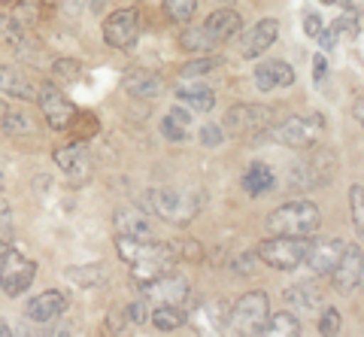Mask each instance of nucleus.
Returning a JSON list of instances; mask_svg holds the SVG:
<instances>
[{
    "instance_id": "obj_1",
    "label": "nucleus",
    "mask_w": 364,
    "mask_h": 337,
    "mask_svg": "<svg viewBox=\"0 0 364 337\" xmlns=\"http://www.w3.org/2000/svg\"><path fill=\"white\" fill-rule=\"evenodd\" d=\"M264 228L282 237H313L322 228V213L313 200H291L282 204L264 219Z\"/></svg>"
},
{
    "instance_id": "obj_2",
    "label": "nucleus",
    "mask_w": 364,
    "mask_h": 337,
    "mask_svg": "<svg viewBox=\"0 0 364 337\" xmlns=\"http://www.w3.org/2000/svg\"><path fill=\"white\" fill-rule=\"evenodd\" d=\"M322 131H325V119L318 116V112H310V116H289L277 128L270 125L267 128V137H273V140L282 143V146H289V149L306 152V149H313V146L318 143Z\"/></svg>"
},
{
    "instance_id": "obj_3",
    "label": "nucleus",
    "mask_w": 364,
    "mask_h": 337,
    "mask_svg": "<svg viewBox=\"0 0 364 337\" xmlns=\"http://www.w3.org/2000/svg\"><path fill=\"white\" fill-rule=\"evenodd\" d=\"M306 250H310V237H282V234H270L267 240L255 246V255L264 264L277 267V271H294L304 264Z\"/></svg>"
},
{
    "instance_id": "obj_4",
    "label": "nucleus",
    "mask_w": 364,
    "mask_h": 337,
    "mask_svg": "<svg viewBox=\"0 0 364 337\" xmlns=\"http://www.w3.org/2000/svg\"><path fill=\"white\" fill-rule=\"evenodd\" d=\"M270 316V298L267 291H249V295H243L237 304L228 310V325H231V331L237 334H261L264 331V322Z\"/></svg>"
},
{
    "instance_id": "obj_5",
    "label": "nucleus",
    "mask_w": 364,
    "mask_h": 337,
    "mask_svg": "<svg viewBox=\"0 0 364 337\" xmlns=\"http://www.w3.org/2000/svg\"><path fill=\"white\" fill-rule=\"evenodd\" d=\"M277 109H270L264 104H237L225 112V128L234 137H246V134H261L273 125Z\"/></svg>"
},
{
    "instance_id": "obj_6",
    "label": "nucleus",
    "mask_w": 364,
    "mask_h": 337,
    "mask_svg": "<svg viewBox=\"0 0 364 337\" xmlns=\"http://www.w3.org/2000/svg\"><path fill=\"white\" fill-rule=\"evenodd\" d=\"M291 186L294 188H316V186H328L337 173V155L331 149H318L313 152V159L298 161L291 167Z\"/></svg>"
},
{
    "instance_id": "obj_7",
    "label": "nucleus",
    "mask_w": 364,
    "mask_h": 337,
    "mask_svg": "<svg viewBox=\"0 0 364 337\" xmlns=\"http://www.w3.org/2000/svg\"><path fill=\"white\" fill-rule=\"evenodd\" d=\"M33 274H37V264L9 246V252L4 255V262H0V289L16 298L33 283Z\"/></svg>"
},
{
    "instance_id": "obj_8",
    "label": "nucleus",
    "mask_w": 364,
    "mask_h": 337,
    "mask_svg": "<svg viewBox=\"0 0 364 337\" xmlns=\"http://www.w3.org/2000/svg\"><path fill=\"white\" fill-rule=\"evenodd\" d=\"M37 97H40V109H43L46 122H49V128L52 131H70L73 119H76V107L61 95V88L46 82V85H40Z\"/></svg>"
},
{
    "instance_id": "obj_9",
    "label": "nucleus",
    "mask_w": 364,
    "mask_h": 337,
    "mask_svg": "<svg viewBox=\"0 0 364 337\" xmlns=\"http://www.w3.org/2000/svg\"><path fill=\"white\" fill-rule=\"evenodd\" d=\"M146 198H149V207L158 219L173 222V225H186L198 210L191 200H186V195L173 192V188H155V192H149Z\"/></svg>"
},
{
    "instance_id": "obj_10",
    "label": "nucleus",
    "mask_w": 364,
    "mask_h": 337,
    "mask_svg": "<svg viewBox=\"0 0 364 337\" xmlns=\"http://www.w3.org/2000/svg\"><path fill=\"white\" fill-rule=\"evenodd\" d=\"M140 37V13L136 9H119L104 21V40L112 49H128Z\"/></svg>"
},
{
    "instance_id": "obj_11",
    "label": "nucleus",
    "mask_w": 364,
    "mask_h": 337,
    "mask_svg": "<svg viewBox=\"0 0 364 337\" xmlns=\"http://www.w3.org/2000/svg\"><path fill=\"white\" fill-rule=\"evenodd\" d=\"M334 279V286L340 291H355L361 286V279H364V258H361V246L358 243H346V250L343 255H340V262L331 274H328Z\"/></svg>"
},
{
    "instance_id": "obj_12",
    "label": "nucleus",
    "mask_w": 364,
    "mask_h": 337,
    "mask_svg": "<svg viewBox=\"0 0 364 337\" xmlns=\"http://www.w3.org/2000/svg\"><path fill=\"white\" fill-rule=\"evenodd\" d=\"M149 298H158V304H182V301L188 298V279L182 274H158L155 279L140 286Z\"/></svg>"
},
{
    "instance_id": "obj_13",
    "label": "nucleus",
    "mask_w": 364,
    "mask_h": 337,
    "mask_svg": "<svg viewBox=\"0 0 364 337\" xmlns=\"http://www.w3.org/2000/svg\"><path fill=\"white\" fill-rule=\"evenodd\" d=\"M279 37V21L277 18H261L255 21V28H249L240 40V55L243 58H258L264 55Z\"/></svg>"
},
{
    "instance_id": "obj_14",
    "label": "nucleus",
    "mask_w": 364,
    "mask_h": 337,
    "mask_svg": "<svg viewBox=\"0 0 364 337\" xmlns=\"http://www.w3.org/2000/svg\"><path fill=\"white\" fill-rule=\"evenodd\" d=\"M346 243L340 237H328V240H318V243H310V250H306V258L304 262L313 267V274L318 277H328L337 267L340 255H343Z\"/></svg>"
},
{
    "instance_id": "obj_15",
    "label": "nucleus",
    "mask_w": 364,
    "mask_h": 337,
    "mask_svg": "<svg viewBox=\"0 0 364 337\" xmlns=\"http://www.w3.org/2000/svg\"><path fill=\"white\" fill-rule=\"evenodd\" d=\"M55 164L61 167V171L67 176H73V179H88L91 176V149L85 143H70V146H61V149H55Z\"/></svg>"
},
{
    "instance_id": "obj_16",
    "label": "nucleus",
    "mask_w": 364,
    "mask_h": 337,
    "mask_svg": "<svg viewBox=\"0 0 364 337\" xmlns=\"http://www.w3.org/2000/svg\"><path fill=\"white\" fill-rule=\"evenodd\" d=\"M116 231L124 234V237H134V240H155V225L152 219L146 216L143 210H136V207H119L116 210Z\"/></svg>"
},
{
    "instance_id": "obj_17",
    "label": "nucleus",
    "mask_w": 364,
    "mask_h": 337,
    "mask_svg": "<svg viewBox=\"0 0 364 337\" xmlns=\"http://www.w3.org/2000/svg\"><path fill=\"white\" fill-rule=\"evenodd\" d=\"M64 310H67V295L58 289H49V291H43V295L31 298L25 307L31 322H52V319H58Z\"/></svg>"
},
{
    "instance_id": "obj_18",
    "label": "nucleus",
    "mask_w": 364,
    "mask_h": 337,
    "mask_svg": "<svg viewBox=\"0 0 364 337\" xmlns=\"http://www.w3.org/2000/svg\"><path fill=\"white\" fill-rule=\"evenodd\" d=\"M203 28H207V33L215 40V46H219V43L231 40L234 33H240L243 18H240V13H234V9H215V13L207 16Z\"/></svg>"
},
{
    "instance_id": "obj_19",
    "label": "nucleus",
    "mask_w": 364,
    "mask_h": 337,
    "mask_svg": "<svg viewBox=\"0 0 364 337\" xmlns=\"http://www.w3.org/2000/svg\"><path fill=\"white\" fill-rule=\"evenodd\" d=\"M0 92H6L9 97H18V100H37L40 88L33 85V80H28L18 67L4 64L0 67Z\"/></svg>"
},
{
    "instance_id": "obj_20",
    "label": "nucleus",
    "mask_w": 364,
    "mask_h": 337,
    "mask_svg": "<svg viewBox=\"0 0 364 337\" xmlns=\"http://www.w3.org/2000/svg\"><path fill=\"white\" fill-rule=\"evenodd\" d=\"M122 88L128 92L131 97H143V100H149V97H158L164 92V82H161V76L152 73V70H134L128 73L122 80Z\"/></svg>"
},
{
    "instance_id": "obj_21",
    "label": "nucleus",
    "mask_w": 364,
    "mask_h": 337,
    "mask_svg": "<svg viewBox=\"0 0 364 337\" xmlns=\"http://www.w3.org/2000/svg\"><path fill=\"white\" fill-rule=\"evenodd\" d=\"M277 186V176H273V171L267 164H261V161H255L252 167L246 171V176H243V188H246V195H264V192H270V188Z\"/></svg>"
},
{
    "instance_id": "obj_22",
    "label": "nucleus",
    "mask_w": 364,
    "mask_h": 337,
    "mask_svg": "<svg viewBox=\"0 0 364 337\" xmlns=\"http://www.w3.org/2000/svg\"><path fill=\"white\" fill-rule=\"evenodd\" d=\"M176 97H179V104H186L188 109H195V112H210L215 107V95L210 92V88L179 85L176 88Z\"/></svg>"
},
{
    "instance_id": "obj_23",
    "label": "nucleus",
    "mask_w": 364,
    "mask_h": 337,
    "mask_svg": "<svg viewBox=\"0 0 364 337\" xmlns=\"http://www.w3.org/2000/svg\"><path fill=\"white\" fill-rule=\"evenodd\" d=\"M149 322L155 325L158 331H176L182 322H186V313H182L176 304H158L149 313Z\"/></svg>"
},
{
    "instance_id": "obj_24",
    "label": "nucleus",
    "mask_w": 364,
    "mask_h": 337,
    "mask_svg": "<svg viewBox=\"0 0 364 337\" xmlns=\"http://www.w3.org/2000/svg\"><path fill=\"white\" fill-rule=\"evenodd\" d=\"M261 334H273V337H298L301 334V322L294 313H277V316H267L264 331Z\"/></svg>"
},
{
    "instance_id": "obj_25",
    "label": "nucleus",
    "mask_w": 364,
    "mask_h": 337,
    "mask_svg": "<svg viewBox=\"0 0 364 337\" xmlns=\"http://www.w3.org/2000/svg\"><path fill=\"white\" fill-rule=\"evenodd\" d=\"M286 298L304 310H313L322 304V289H318V283H301V286H291L286 291Z\"/></svg>"
},
{
    "instance_id": "obj_26",
    "label": "nucleus",
    "mask_w": 364,
    "mask_h": 337,
    "mask_svg": "<svg viewBox=\"0 0 364 337\" xmlns=\"http://www.w3.org/2000/svg\"><path fill=\"white\" fill-rule=\"evenodd\" d=\"M179 43H182V49L186 52H210V49H215V40L207 33V28H188V31H182V37H179Z\"/></svg>"
},
{
    "instance_id": "obj_27",
    "label": "nucleus",
    "mask_w": 364,
    "mask_h": 337,
    "mask_svg": "<svg viewBox=\"0 0 364 337\" xmlns=\"http://www.w3.org/2000/svg\"><path fill=\"white\" fill-rule=\"evenodd\" d=\"M0 125H4V131L9 134V137H25V134L37 131V125H33V119L28 116V112H13V109L6 112Z\"/></svg>"
},
{
    "instance_id": "obj_28",
    "label": "nucleus",
    "mask_w": 364,
    "mask_h": 337,
    "mask_svg": "<svg viewBox=\"0 0 364 337\" xmlns=\"http://www.w3.org/2000/svg\"><path fill=\"white\" fill-rule=\"evenodd\" d=\"M164 13L176 25H188L198 13V0H164Z\"/></svg>"
},
{
    "instance_id": "obj_29",
    "label": "nucleus",
    "mask_w": 364,
    "mask_h": 337,
    "mask_svg": "<svg viewBox=\"0 0 364 337\" xmlns=\"http://www.w3.org/2000/svg\"><path fill=\"white\" fill-rule=\"evenodd\" d=\"M67 279H73L76 286H100L107 279L104 267L100 264H88V267H67Z\"/></svg>"
},
{
    "instance_id": "obj_30",
    "label": "nucleus",
    "mask_w": 364,
    "mask_h": 337,
    "mask_svg": "<svg viewBox=\"0 0 364 337\" xmlns=\"http://www.w3.org/2000/svg\"><path fill=\"white\" fill-rule=\"evenodd\" d=\"M52 76H55V82L70 85V82H76L79 76H82V64H79L76 58H58L52 64Z\"/></svg>"
},
{
    "instance_id": "obj_31",
    "label": "nucleus",
    "mask_w": 364,
    "mask_h": 337,
    "mask_svg": "<svg viewBox=\"0 0 364 337\" xmlns=\"http://www.w3.org/2000/svg\"><path fill=\"white\" fill-rule=\"evenodd\" d=\"M40 9H43V0H18V6H16V21L21 28L25 25H33V21L40 18Z\"/></svg>"
},
{
    "instance_id": "obj_32",
    "label": "nucleus",
    "mask_w": 364,
    "mask_h": 337,
    "mask_svg": "<svg viewBox=\"0 0 364 337\" xmlns=\"http://www.w3.org/2000/svg\"><path fill=\"white\" fill-rule=\"evenodd\" d=\"M349 207H352V222H355V228L364 231V186L355 183L349 188Z\"/></svg>"
},
{
    "instance_id": "obj_33",
    "label": "nucleus",
    "mask_w": 364,
    "mask_h": 337,
    "mask_svg": "<svg viewBox=\"0 0 364 337\" xmlns=\"http://www.w3.org/2000/svg\"><path fill=\"white\" fill-rule=\"evenodd\" d=\"M215 64H219V58H210V55H203V58H198V61H188L186 67H182V80H195V76H200V73H210Z\"/></svg>"
},
{
    "instance_id": "obj_34",
    "label": "nucleus",
    "mask_w": 364,
    "mask_h": 337,
    "mask_svg": "<svg viewBox=\"0 0 364 337\" xmlns=\"http://www.w3.org/2000/svg\"><path fill=\"white\" fill-rule=\"evenodd\" d=\"M255 262H258L255 250H246V252H240L237 258H231V271L240 274V277H249V274H252V267H255Z\"/></svg>"
},
{
    "instance_id": "obj_35",
    "label": "nucleus",
    "mask_w": 364,
    "mask_h": 337,
    "mask_svg": "<svg viewBox=\"0 0 364 337\" xmlns=\"http://www.w3.org/2000/svg\"><path fill=\"white\" fill-rule=\"evenodd\" d=\"M270 76H273V82L282 85V88H289L294 82V70L286 61H270Z\"/></svg>"
},
{
    "instance_id": "obj_36",
    "label": "nucleus",
    "mask_w": 364,
    "mask_h": 337,
    "mask_svg": "<svg viewBox=\"0 0 364 337\" xmlns=\"http://www.w3.org/2000/svg\"><path fill=\"white\" fill-rule=\"evenodd\" d=\"M21 33V25L9 16H0V43H16V37Z\"/></svg>"
},
{
    "instance_id": "obj_37",
    "label": "nucleus",
    "mask_w": 364,
    "mask_h": 337,
    "mask_svg": "<svg viewBox=\"0 0 364 337\" xmlns=\"http://www.w3.org/2000/svg\"><path fill=\"white\" fill-rule=\"evenodd\" d=\"M318 331H322V334H340V313H337L334 307H328V310L322 313Z\"/></svg>"
},
{
    "instance_id": "obj_38",
    "label": "nucleus",
    "mask_w": 364,
    "mask_h": 337,
    "mask_svg": "<svg viewBox=\"0 0 364 337\" xmlns=\"http://www.w3.org/2000/svg\"><path fill=\"white\" fill-rule=\"evenodd\" d=\"M73 125H79V134H82L85 140H88V137H95V134H97V119L91 116V112H85V116H79V112H76ZM73 125H70V128H73Z\"/></svg>"
},
{
    "instance_id": "obj_39",
    "label": "nucleus",
    "mask_w": 364,
    "mask_h": 337,
    "mask_svg": "<svg viewBox=\"0 0 364 337\" xmlns=\"http://www.w3.org/2000/svg\"><path fill=\"white\" fill-rule=\"evenodd\" d=\"M161 134L167 140H173V143H179V140H186V128L179 125V122H173L170 116H164V122H161Z\"/></svg>"
},
{
    "instance_id": "obj_40",
    "label": "nucleus",
    "mask_w": 364,
    "mask_h": 337,
    "mask_svg": "<svg viewBox=\"0 0 364 337\" xmlns=\"http://www.w3.org/2000/svg\"><path fill=\"white\" fill-rule=\"evenodd\" d=\"M255 85H258V92H273V88H277V82H273V76H270V64L255 67Z\"/></svg>"
},
{
    "instance_id": "obj_41",
    "label": "nucleus",
    "mask_w": 364,
    "mask_h": 337,
    "mask_svg": "<svg viewBox=\"0 0 364 337\" xmlns=\"http://www.w3.org/2000/svg\"><path fill=\"white\" fill-rule=\"evenodd\" d=\"M198 137H200L203 146H219L225 140V134H222V125H203Z\"/></svg>"
},
{
    "instance_id": "obj_42",
    "label": "nucleus",
    "mask_w": 364,
    "mask_h": 337,
    "mask_svg": "<svg viewBox=\"0 0 364 337\" xmlns=\"http://www.w3.org/2000/svg\"><path fill=\"white\" fill-rule=\"evenodd\" d=\"M331 28H334V33H337V37H340V33H352V37H355V33H358V18L352 16V13H346L343 18H337Z\"/></svg>"
},
{
    "instance_id": "obj_43",
    "label": "nucleus",
    "mask_w": 364,
    "mask_h": 337,
    "mask_svg": "<svg viewBox=\"0 0 364 337\" xmlns=\"http://www.w3.org/2000/svg\"><path fill=\"white\" fill-rule=\"evenodd\" d=\"M176 255L188 258V262H200V258H203V250H200V243H198V240H182Z\"/></svg>"
},
{
    "instance_id": "obj_44",
    "label": "nucleus",
    "mask_w": 364,
    "mask_h": 337,
    "mask_svg": "<svg viewBox=\"0 0 364 337\" xmlns=\"http://www.w3.org/2000/svg\"><path fill=\"white\" fill-rule=\"evenodd\" d=\"M318 31H322V18H318V13H304V33L306 37L316 40Z\"/></svg>"
},
{
    "instance_id": "obj_45",
    "label": "nucleus",
    "mask_w": 364,
    "mask_h": 337,
    "mask_svg": "<svg viewBox=\"0 0 364 337\" xmlns=\"http://www.w3.org/2000/svg\"><path fill=\"white\" fill-rule=\"evenodd\" d=\"M325 76H328V58H325V55H316V58H313V80L322 85Z\"/></svg>"
},
{
    "instance_id": "obj_46",
    "label": "nucleus",
    "mask_w": 364,
    "mask_h": 337,
    "mask_svg": "<svg viewBox=\"0 0 364 337\" xmlns=\"http://www.w3.org/2000/svg\"><path fill=\"white\" fill-rule=\"evenodd\" d=\"M316 40H318V46H322L325 52L337 46V33H334V28H322V31L316 33Z\"/></svg>"
},
{
    "instance_id": "obj_47",
    "label": "nucleus",
    "mask_w": 364,
    "mask_h": 337,
    "mask_svg": "<svg viewBox=\"0 0 364 337\" xmlns=\"http://www.w3.org/2000/svg\"><path fill=\"white\" fill-rule=\"evenodd\" d=\"M128 319L136 325V322H146V304H143V298L136 301V304L128 307Z\"/></svg>"
},
{
    "instance_id": "obj_48",
    "label": "nucleus",
    "mask_w": 364,
    "mask_h": 337,
    "mask_svg": "<svg viewBox=\"0 0 364 337\" xmlns=\"http://www.w3.org/2000/svg\"><path fill=\"white\" fill-rule=\"evenodd\" d=\"M170 119H173V122H179L182 128H188V122H191V112H188L186 107H173V109H170Z\"/></svg>"
},
{
    "instance_id": "obj_49",
    "label": "nucleus",
    "mask_w": 364,
    "mask_h": 337,
    "mask_svg": "<svg viewBox=\"0 0 364 337\" xmlns=\"http://www.w3.org/2000/svg\"><path fill=\"white\" fill-rule=\"evenodd\" d=\"M9 219V204H6V198L0 195V222H6Z\"/></svg>"
},
{
    "instance_id": "obj_50",
    "label": "nucleus",
    "mask_w": 364,
    "mask_h": 337,
    "mask_svg": "<svg viewBox=\"0 0 364 337\" xmlns=\"http://www.w3.org/2000/svg\"><path fill=\"white\" fill-rule=\"evenodd\" d=\"M334 4L343 6V13H355V0H334Z\"/></svg>"
},
{
    "instance_id": "obj_51",
    "label": "nucleus",
    "mask_w": 364,
    "mask_h": 337,
    "mask_svg": "<svg viewBox=\"0 0 364 337\" xmlns=\"http://www.w3.org/2000/svg\"><path fill=\"white\" fill-rule=\"evenodd\" d=\"M107 4H109V0H91V9H95V13H104Z\"/></svg>"
},
{
    "instance_id": "obj_52",
    "label": "nucleus",
    "mask_w": 364,
    "mask_h": 337,
    "mask_svg": "<svg viewBox=\"0 0 364 337\" xmlns=\"http://www.w3.org/2000/svg\"><path fill=\"white\" fill-rule=\"evenodd\" d=\"M6 112H9V104H6L4 97H0V122H4V116H6Z\"/></svg>"
},
{
    "instance_id": "obj_53",
    "label": "nucleus",
    "mask_w": 364,
    "mask_h": 337,
    "mask_svg": "<svg viewBox=\"0 0 364 337\" xmlns=\"http://www.w3.org/2000/svg\"><path fill=\"white\" fill-rule=\"evenodd\" d=\"M9 252V243L6 240H0V262H4V255Z\"/></svg>"
},
{
    "instance_id": "obj_54",
    "label": "nucleus",
    "mask_w": 364,
    "mask_h": 337,
    "mask_svg": "<svg viewBox=\"0 0 364 337\" xmlns=\"http://www.w3.org/2000/svg\"><path fill=\"white\" fill-rule=\"evenodd\" d=\"M9 334V325L6 322H0V337H6Z\"/></svg>"
},
{
    "instance_id": "obj_55",
    "label": "nucleus",
    "mask_w": 364,
    "mask_h": 337,
    "mask_svg": "<svg viewBox=\"0 0 364 337\" xmlns=\"http://www.w3.org/2000/svg\"><path fill=\"white\" fill-rule=\"evenodd\" d=\"M322 4H328V6H331V4H334V0H322Z\"/></svg>"
},
{
    "instance_id": "obj_56",
    "label": "nucleus",
    "mask_w": 364,
    "mask_h": 337,
    "mask_svg": "<svg viewBox=\"0 0 364 337\" xmlns=\"http://www.w3.org/2000/svg\"><path fill=\"white\" fill-rule=\"evenodd\" d=\"M0 188H4V173H0Z\"/></svg>"
},
{
    "instance_id": "obj_57",
    "label": "nucleus",
    "mask_w": 364,
    "mask_h": 337,
    "mask_svg": "<svg viewBox=\"0 0 364 337\" xmlns=\"http://www.w3.org/2000/svg\"><path fill=\"white\" fill-rule=\"evenodd\" d=\"M219 4H234V0H219Z\"/></svg>"
},
{
    "instance_id": "obj_58",
    "label": "nucleus",
    "mask_w": 364,
    "mask_h": 337,
    "mask_svg": "<svg viewBox=\"0 0 364 337\" xmlns=\"http://www.w3.org/2000/svg\"><path fill=\"white\" fill-rule=\"evenodd\" d=\"M0 4H13V0H0Z\"/></svg>"
}]
</instances>
